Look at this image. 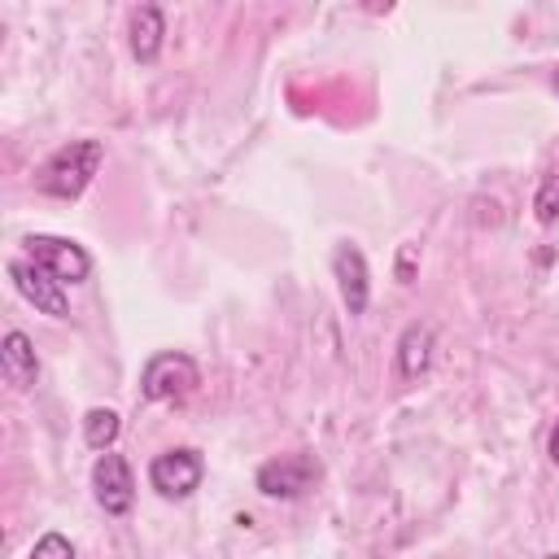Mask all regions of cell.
<instances>
[{
    "mask_svg": "<svg viewBox=\"0 0 559 559\" xmlns=\"http://www.w3.org/2000/svg\"><path fill=\"white\" fill-rule=\"evenodd\" d=\"M162 35H166L162 9H157V4H140V9L131 13V52H135V61L153 66L157 52H162Z\"/></svg>",
    "mask_w": 559,
    "mask_h": 559,
    "instance_id": "cell-10",
    "label": "cell"
},
{
    "mask_svg": "<svg viewBox=\"0 0 559 559\" xmlns=\"http://www.w3.org/2000/svg\"><path fill=\"white\" fill-rule=\"evenodd\" d=\"M555 92H559V74H555Z\"/></svg>",
    "mask_w": 559,
    "mask_h": 559,
    "instance_id": "cell-17",
    "label": "cell"
},
{
    "mask_svg": "<svg viewBox=\"0 0 559 559\" xmlns=\"http://www.w3.org/2000/svg\"><path fill=\"white\" fill-rule=\"evenodd\" d=\"M92 489H96V502L105 507V515H127L131 511V498H135V480H131V467L122 454L105 450L92 467Z\"/></svg>",
    "mask_w": 559,
    "mask_h": 559,
    "instance_id": "cell-7",
    "label": "cell"
},
{
    "mask_svg": "<svg viewBox=\"0 0 559 559\" xmlns=\"http://www.w3.org/2000/svg\"><path fill=\"white\" fill-rule=\"evenodd\" d=\"M0 371L13 389H31L39 380V358H35V345L26 332H4V345H0Z\"/></svg>",
    "mask_w": 559,
    "mask_h": 559,
    "instance_id": "cell-9",
    "label": "cell"
},
{
    "mask_svg": "<svg viewBox=\"0 0 559 559\" xmlns=\"http://www.w3.org/2000/svg\"><path fill=\"white\" fill-rule=\"evenodd\" d=\"M197 384H201L197 362H192L188 354H175V349L148 358L144 371H140V397H144V402H179V397H188Z\"/></svg>",
    "mask_w": 559,
    "mask_h": 559,
    "instance_id": "cell-2",
    "label": "cell"
},
{
    "mask_svg": "<svg viewBox=\"0 0 559 559\" xmlns=\"http://www.w3.org/2000/svg\"><path fill=\"white\" fill-rule=\"evenodd\" d=\"M432 362V328L428 323H411L397 341V376L402 380H419Z\"/></svg>",
    "mask_w": 559,
    "mask_h": 559,
    "instance_id": "cell-11",
    "label": "cell"
},
{
    "mask_svg": "<svg viewBox=\"0 0 559 559\" xmlns=\"http://www.w3.org/2000/svg\"><path fill=\"white\" fill-rule=\"evenodd\" d=\"M411 258H415V249L406 245V249H402V262H397V275H402V280H411Z\"/></svg>",
    "mask_w": 559,
    "mask_h": 559,
    "instance_id": "cell-15",
    "label": "cell"
},
{
    "mask_svg": "<svg viewBox=\"0 0 559 559\" xmlns=\"http://www.w3.org/2000/svg\"><path fill=\"white\" fill-rule=\"evenodd\" d=\"M314 480H319V459L306 454V450L280 454V459H271V463L258 467V493L284 498V502H288V498H301Z\"/></svg>",
    "mask_w": 559,
    "mask_h": 559,
    "instance_id": "cell-3",
    "label": "cell"
},
{
    "mask_svg": "<svg viewBox=\"0 0 559 559\" xmlns=\"http://www.w3.org/2000/svg\"><path fill=\"white\" fill-rule=\"evenodd\" d=\"M26 253L61 284H83L92 271V258L83 253V245L66 240V236H26Z\"/></svg>",
    "mask_w": 559,
    "mask_h": 559,
    "instance_id": "cell-4",
    "label": "cell"
},
{
    "mask_svg": "<svg viewBox=\"0 0 559 559\" xmlns=\"http://www.w3.org/2000/svg\"><path fill=\"white\" fill-rule=\"evenodd\" d=\"M332 271H336V284H341V301L349 306V314H362L367 310V297H371V280H367V258L354 240H341L336 253H332Z\"/></svg>",
    "mask_w": 559,
    "mask_h": 559,
    "instance_id": "cell-8",
    "label": "cell"
},
{
    "mask_svg": "<svg viewBox=\"0 0 559 559\" xmlns=\"http://www.w3.org/2000/svg\"><path fill=\"white\" fill-rule=\"evenodd\" d=\"M114 437H118V411H109V406H92V411L83 415V441H87L92 450H109Z\"/></svg>",
    "mask_w": 559,
    "mask_h": 559,
    "instance_id": "cell-12",
    "label": "cell"
},
{
    "mask_svg": "<svg viewBox=\"0 0 559 559\" xmlns=\"http://www.w3.org/2000/svg\"><path fill=\"white\" fill-rule=\"evenodd\" d=\"M205 476V463L197 450L179 445V450H162L153 463H148V485L162 493V498H188Z\"/></svg>",
    "mask_w": 559,
    "mask_h": 559,
    "instance_id": "cell-6",
    "label": "cell"
},
{
    "mask_svg": "<svg viewBox=\"0 0 559 559\" xmlns=\"http://www.w3.org/2000/svg\"><path fill=\"white\" fill-rule=\"evenodd\" d=\"M533 214H537V223H555L559 218V175L542 179V188L533 197Z\"/></svg>",
    "mask_w": 559,
    "mask_h": 559,
    "instance_id": "cell-13",
    "label": "cell"
},
{
    "mask_svg": "<svg viewBox=\"0 0 559 559\" xmlns=\"http://www.w3.org/2000/svg\"><path fill=\"white\" fill-rule=\"evenodd\" d=\"M26 559H74V546H70L61 533H44V537L31 546Z\"/></svg>",
    "mask_w": 559,
    "mask_h": 559,
    "instance_id": "cell-14",
    "label": "cell"
},
{
    "mask_svg": "<svg viewBox=\"0 0 559 559\" xmlns=\"http://www.w3.org/2000/svg\"><path fill=\"white\" fill-rule=\"evenodd\" d=\"M9 280L13 288L39 310V314H52V319H70V301H66V284L52 280L39 262H26V258H13L9 262Z\"/></svg>",
    "mask_w": 559,
    "mask_h": 559,
    "instance_id": "cell-5",
    "label": "cell"
},
{
    "mask_svg": "<svg viewBox=\"0 0 559 559\" xmlns=\"http://www.w3.org/2000/svg\"><path fill=\"white\" fill-rule=\"evenodd\" d=\"M546 559H559V555H546Z\"/></svg>",
    "mask_w": 559,
    "mask_h": 559,
    "instance_id": "cell-18",
    "label": "cell"
},
{
    "mask_svg": "<svg viewBox=\"0 0 559 559\" xmlns=\"http://www.w3.org/2000/svg\"><path fill=\"white\" fill-rule=\"evenodd\" d=\"M100 162H105V144H100V140H70V144H61V148L35 170V188L48 192V197L74 201V197L92 183V175L100 170Z\"/></svg>",
    "mask_w": 559,
    "mask_h": 559,
    "instance_id": "cell-1",
    "label": "cell"
},
{
    "mask_svg": "<svg viewBox=\"0 0 559 559\" xmlns=\"http://www.w3.org/2000/svg\"><path fill=\"white\" fill-rule=\"evenodd\" d=\"M546 450H550V463H555V467H559V424H555V428H550V445H546Z\"/></svg>",
    "mask_w": 559,
    "mask_h": 559,
    "instance_id": "cell-16",
    "label": "cell"
}]
</instances>
